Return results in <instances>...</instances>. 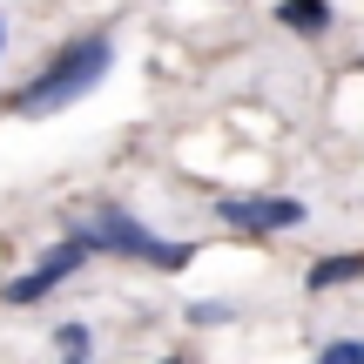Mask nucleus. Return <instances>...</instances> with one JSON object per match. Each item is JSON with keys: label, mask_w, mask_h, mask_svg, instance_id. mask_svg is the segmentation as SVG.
I'll return each mask as SVG.
<instances>
[{"label": "nucleus", "mask_w": 364, "mask_h": 364, "mask_svg": "<svg viewBox=\"0 0 364 364\" xmlns=\"http://www.w3.org/2000/svg\"><path fill=\"white\" fill-rule=\"evenodd\" d=\"M108 61H115V34H81V41H68V48L54 54L27 88L7 95V115H61V108H75L81 95L102 88Z\"/></svg>", "instance_id": "obj_1"}, {"label": "nucleus", "mask_w": 364, "mask_h": 364, "mask_svg": "<svg viewBox=\"0 0 364 364\" xmlns=\"http://www.w3.org/2000/svg\"><path fill=\"white\" fill-rule=\"evenodd\" d=\"M68 230L81 236L88 250H108V257H135L149 270H189L196 263V243H162L142 216L129 209H95V216H68Z\"/></svg>", "instance_id": "obj_2"}, {"label": "nucleus", "mask_w": 364, "mask_h": 364, "mask_svg": "<svg viewBox=\"0 0 364 364\" xmlns=\"http://www.w3.org/2000/svg\"><path fill=\"white\" fill-rule=\"evenodd\" d=\"M88 257H95V250L81 243L75 230H68V236H61V243H54V250H48V257H41V263H34L27 277L0 284V304H41V297H54V290H61V284H68V277H75V270H81Z\"/></svg>", "instance_id": "obj_3"}, {"label": "nucleus", "mask_w": 364, "mask_h": 364, "mask_svg": "<svg viewBox=\"0 0 364 364\" xmlns=\"http://www.w3.org/2000/svg\"><path fill=\"white\" fill-rule=\"evenodd\" d=\"M216 216H223V223H236V230L277 236V230H304V223H311V209H304L297 196H223Z\"/></svg>", "instance_id": "obj_4"}, {"label": "nucleus", "mask_w": 364, "mask_h": 364, "mask_svg": "<svg viewBox=\"0 0 364 364\" xmlns=\"http://www.w3.org/2000/svg\"><path fill=\"white\" fill-rule=\"evenodd\" d=\"M358 277H364V250H344V257H317L311 277H304V290L324 297V290H344V284H358Z\"/></svg>", "instance_id": "obj_5"}, {"label": "nucleus", "mask_w": 364, "mask_h": 364, "mask_svg": "<svg viewBox=\"0 0 364 364\" xmlns=\"http://www.w3.org/2000/svg\"><path fill=\"white\" fill-rule=\"evenodd\" d=\"M277 21L304 41H324L331 34V0H277Z\"/></svg>", "instance_id": "obj_6"}, {"label": "nucleus", "mask_w": 364, "mask_h": 364, "mask_svg": "<svg viewBox=\"0 0 364 364\" xmlns=\"http://www.w3.org/2000/svg\"><path fill=\"white\" fill-rule=\"evenodd\" d=\"M54 351H61V358H88V351H95L88 324H61V331H54Z\"/></svg>", "instance_id": "obj_7"}, {"label": "nucleus", "mask_w": 364, "mask_h": 364, "mask_svg": "<svg viewBox=\"0 0 364 364\" xmlns=\"http://www.w3.org/2000/svg\"><path fill=\"white\" fill-rule=\"evenodd\" d=\"M317 358H324V364H364V338H338V344H324Z\"/></svg>", "instance_id": "obj_8"}, {"label": "nucleus", "mask_w": 364, "mask_h": 364, "mask_svg": "<svg viewBox=\"0 0 364 364\" xmlns=\"http://www.w3.org/2000/svg\"><path fill=\"white\" fill-rule=\"evenodd\" d=\"M223 317H236V304H196L189 324H223Z\"/></svg>", "instance_id": "obj_9"}, {"label": "nucleus", "mask_w": 364, "mask_h": 364, "mask_svg": "<svg viewBox=\"0 0 364 364\" xmlns=\"http://www.w3.org/2000/svg\"><path fill=\"white\" fill-rule=\"evenodd\" d=\"M0 48H7V21H0Z\"/></svg>", "instance_id": "obj_10"}, {"label": "nucleus", "mask_w": 364, "mask_h": 364, "mask_svg": "<svg viewBox=\"0 0 364 364\" xmlns=\"http://www.w3.org/2000/svg\"><path fill=\"white\" fill-rule=\"evenodd\" d=\"M223 7H236V0H223Z\"/></svg>", "instance_id": "obj_11"}]
</instances>
